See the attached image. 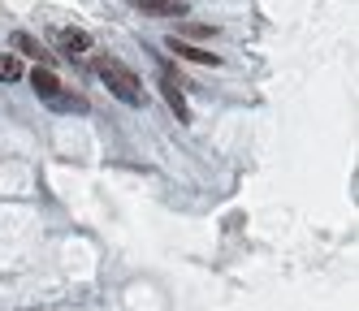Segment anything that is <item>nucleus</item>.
Masks as SVG:
<instances>
[{
  "instance_id": "1",
  "label": "nucleus",
  "mask_w": 359,
  "mask_h": 311,
  "mask_svg": "<svg viewBox=\"0 0 359 311\" xmlns=\"http://www.w3.org/2000/svg\"><path fill=\"white\" fill-rule=\"evenodd\" d=\"M95 74H100V83H104L121 104H130V109H143V104H147V91H143V83H139V74L126 69L117 57H100V61H95Z\"/></svg>"
},
{
  "instance_id": "2",
  "label": "nucleus",
  "mask_w": 359,
  "mask_h": 311,
  "mask_svg": "<svg viewBox=\"0 0 359 311\" xmlns=\"http://www.w3.org/2000/svg\"><path fill=\"white\" fill-rule=\"evenodd\" d=\"M161 91H165V99H169V109L177 113V121H191V109H187V95H182V83L165 69L161 74Z\"/></svg>"
},
{
  "instance_id": "3",
  "label": "nucleus",
  "mask_w": 359,
  "mask_h": 311,
  "mask_svg": "<svg viewBox=\"0 0 359 311\" xmlns=\"http://www.w3.org/2000/svg\"><path fill=\"white\" fill-rule=\"evenodd\" d=\"M31 91H35L39 99L53 104V99L61 95V78H57L53 69H48V65H35V74H31Z\"/></svg>"
},
{
  "instance_id": "4",
  "label": "nucleus",
  "mask_w": 359,
  "mask_h": 311,
  "mask_svg": "<svg viewBox=\"0 0 359 311\" xmlns=\"http://www.w3.org/2000/svg\"><path fill=\"white\" fill-rule=\"evenodd\" d=\"M135 5L151 18H187V9H191L187 0H135Z\"/></svg>"
},
{
  "instance_id": "5",
  "label": "nucleus",
  "mask_w": 359,
  "mask_h": 311,
  "mask_svg": "<svg viewBox=\"0 0 359 311\" xmlns=\"http://www.w3.org/2000/svg\"><path fill=\"white\" fill-rule=\"evenodd\" d=\"M169 48L177 52V57H182V61H199V65H221V57H217V52H203V48H195V43H182V39H169Z\"/></svg>"
},
{
  "instance_id": "6",
  "label": "nucleus",
  "mask_w": 359,
  "mask_h": 311,
  "mask_svg": "<svg viewBox=\"0 0 359 311\" xmlns=\"http://www.w3.org/2000/svg\"><path fill=\"white\" fill-rule=\"evenodd\" d=\"M61 48H65V57H87V52H91V35L65 26V31H61Z\"/></svg>"
},
{
  "instance_id": "7",
  "label": "nucleus",
  "mask_w": 359,
  "mask_h": 311,
  "mask_svg": "<svg viewBox=\"0 0 359 311\" xmlns=\"http://www.w3.org/2000/svg\"><path fill=\"white\" fill-rule=\"evenodd\" d=\"M13 48H18V52H22V57H35V61H39V65H43V61H48V52H43V43H39V39H35V35H27V31H18V35H13Z\"/></svg>"
},
{
  "instance_id": "8",
  "label": "nucleus",
  "mask_w": 359,
  "mask_h": 311,
  "mask_svg": "<svg viewBox=\"0 0 359 311\" xmlns=\"http://www.w3.org/2000/svg\"><path fill=\"white\" fill-rule=\"evenodd\" d=\"M13 78H22V61L13 52H0V83H13Z\"/></svg>"
},
{
  "instance_id": "9",
  "label": "nucleus",
  "mask_w": 359,
  "mask_h": 311,
  "mask_svg": "<svg viewBox=\"0 0 359 311\" xmlns=\"http://www.w3.org/2000/svg\"><path fill=\"white\" fill-rule=\"evenodd\" d=\"M53 109H61V113H87V99H79V95H65V91H61V95L53 99Z\"/></svg>"
}]
</instances>
